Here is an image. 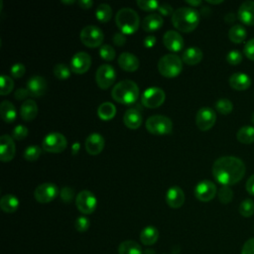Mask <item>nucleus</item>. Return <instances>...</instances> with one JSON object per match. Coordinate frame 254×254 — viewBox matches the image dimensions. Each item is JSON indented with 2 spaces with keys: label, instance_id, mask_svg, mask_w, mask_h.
I'll use <instances>...</instances> for the list:
<instances>
[{
  "label": "nucleus",
  "instance_id": "obj_53",
  "mask_svg": "<svg viewBox=\"0 0 254 254\" xmlns=\"http://www.w3.org/2000/svg\"><path fill=\"white\" fill-rule=\"evenodd\" d=\"M113 43L117 46V47H122L125 45L126 43V37L123 33L121 32H117L114 34L113 36Z\"/></svg>",
  "mask_w": 254,
  "mask_h": 254
},
{
  "label": "nucleus",
  "instance_id": "obj_59",
  "mask_svg": "<svg viewBox=\"0 0 254 254\" xmlns=\"http://www.w3.org/2000/svg\"><path fill=\"white\" fill-rule=\"evenodd\" d=\"M143 254H155V251L152 250V249H146Z\"/></svg>",
  "mask_w": 254,
  "mask_h": 254
},
{
  "label": "nucleus",
  "instance_id": "obj_3",
  "mask_svg": "<svg viewBox=\"0 0 254 254\" xmlns=\"http://www.w3.org/2000/svg\"><path fill=\"white\" fill-rule=\"evenodd\" d=\"M140 91L137 83L130 79H123L116 83L111 90L112 98L121 104L131 105L139 97Z\"/></svg>",
  "mask_w": 254,
  "mask_h": 254
},
{
  "label": "nucleus",
  "instance_id": "obj_34",
  "mask_svg": "<svg viewBox=\"0 0 254 254\" xmlns=\"http://www.w3.org/2000/svg\"><path fill=\"white\" fill-rule=\"evenodd\" d=\"M237 140L243 144H251L254 142V127L250 125L242 126L236 134Z\"/></svg>",
  "mask_w": 254,
  "mask_h": 254
},
{
  "label": "nucleus",
  "instance_id": "obj_12",
  "mask_svg": "<svg viewBox=\"0 0 254 254\" xmlns=\"http://www.w3.org/2000/svg\"><path fill=\"white\" fill-rule=\"evenodd\" d=\"M58 194H59L58 187L51 182H47L39 185L34 191V196L36 200L40 203L51 202L57 197Z\"/></svg>",
  "mask_w": 254,
  "mask_h": 254
},
{
  "label": "nucleus",
  "instance_id": "obj_43",
  "mask_svg": "<svg viewBox=\"0 0 254 254\" xmlns=\"http://www.w3.org/2000/svg\"><path fill=\"white\" fill-rule=\"evenodd\" d=\"M137 5L143 11L152 12V11L158 10L160 6V2L156 0H138Z\"/></svg>",
  "mask_w": 254,
  "mask_h": 254
},
{
  "label": "nucleus",
  "instance_id": "obj_24",
  "mask_svg": "<svg viewBox=\"0 0 254 254\" xmlns=\"http://www.w3.org/2000/svg\"><path fill=\"white\" fill-rule=\"evenodd\" d=\"M164 20L163 17L159 14H149L147 15L141 24V27L143 29V31L147 32V33H153L156 32L157 30H159L162 26H163Z\"/></svg>",
  "mask_w": 254,
  "mask_h": 254
},
{
  "label": "nucleus",
  "instance_id": "obj_47",
  "mask_svg": "<svg viewBox=\"0 0 254 254\" xmlns=\"http://www.w3.org/2000/svg\"><path fill=\"white\" fill-rule=\"evenodd\" d=\"M242 61V54L237 50H232L226 55V62L229 64L235 65L240 64Z\"/></svg>",
  "mask_w": 254,
  "mask_h": 254
},
{
  "label": "nucleus",
  "instance_id": "obj_40",
  "mask_svg": "<svg viewBox=\"0 0 254 254\" xmlns=\"http://www.w3.org/2000/svg\"><path fill=\"white\" fill-rule=\"evenodd\" d=\"M215 109L221 114H229L233 109L232 102L227 98H220L215 102Z\"/></svg>",
  "mask_w": 254,
  "mask_h": 254
},
{
  "label": "nucleus",
  "instance_id": "obj_45",
  "mask_svg": "<svg viewBox=\"0 0 254 254\" xmlns=\"http://www.w3.org/2000/svg\"><path fill=\"white\" fill-rule=\"evenodd\" d=\"M60 197L64 202L69 203L74 197V190L70 187H64L60 190Z\"/></svg>",
  "mask_w": 254,
  "mask_h": 254
},
{
  "label": "nucleus",
  "instance_id": "obj_62",
  "mask_svg": "<svg viewBox=\"0 0 254 254\" xmlns=\"http://www.w3.org/2000/svg\"><path fill=\"white\" fill-rule=\"evenodd\" d=\"M251 121H252V123L254 124V112L252 113V116H251Z\"/></svg>",
  "mask_w": 254,
  "mask_h": 254
},
{
  "label": "nucleus",
  "instance_id": "obj_48",
  "mask_svg": "<svg viewBox=\"0 0 254 254\" xmlns=\"http://www.w3.org/2000/svg\"><path fill=\"white\" fill-rule=\"evenodd\" d=\"M25 71H26V67L25 65L22 64V63H16L14 64L12 66H11V69H10V72H11V75L15 78H20L22 77L24 74H25Z\"/></svg>",
  "mask_w": 254,
  "mask_h": 254
},
{
  "label": "nucleus",
  "instance_id": "obj_50",
  "mask_svg": "<svg viewBox=\"0 0 254 254\" xmlns=\"http://www.w3.org/2000/svg\"><path fill=\"white\" fill-rule=\"evenodd\" d=\"M158 11L162 16H172L175 10L169 3H160Z\"/></svg>",
  "mask_w": 254,
  "mask_h": 254
},
{
  "label": "nucleus",
  "instance_id": "obj_52",
  "mask_svg": "<svg viewBox=\"0 0 254 254\" xmlns=\"http://www.w3.org/2000/svg\"><path fill=\"white\" fill-rule=\"evenodd\" d=\"M28 96H30V92H29V90L27 89V87H26V88L20 87V88H18V89L15 91V93H14V98L17 99V100H24V99H26Z\"/></svg>",
  "mask_w": 254,
  "mask_h": 254
},
{
  "label": "nucleus",
  "instance_id": "obj_39",
  "mask_svg": "<svg viewBox=\"0 0 254 254\" xmlns=\"http://www.w3.org/2000/svg\"><path fill=\"white\" fill-rule=\"evenodd\" d=\"M41 153H42V149L39 146L31 145L26 148V150L24 151L23 157L26 161L34 162L39 159V157L41 156Z\"/></svg>",
  "mask_w": 254,
  "mask_h": 254
},
{
  "label": "nucleus",
  "instance_id": "obj_21",
  "mask_svg": "<svg viewBox=\"0 0 254 254\" xmlns=\"http://www.w3.org/2000/svg\"><path fill=\"white\" fill-rule=\"evenodd\" d=\"M117 62H118L119 66L123 70L129 71V72L136 71L139 68V65H140L139 59L134 54L128 53V52L121 53L120 56L118 57Z\"/></svg>",
  "mask_w": 254,
  "mask_h": 254
},
{
  "label": "nucleus",
  "instance_id": "obj_31",
  "mask_svg": "<svg viewBox=\"0 0 254 254\" xmlns=\"http://www.w3.org/2000/svg\"><path fill=\"white\" fill-rule=\"evenodd\" d=\"M116 114V107L109 101L102 102L97 108V115L103 121H108L114 118Z\"/></svg>",
  "mask_w": 254,
  "mask_h": 254
},
{
  "label": "nucleus",
  "instance_id": "obj_33",
  "mask_svg": "<svg viewBox=\"0 0 254 254\" xmlns=\"http://www.w3.org/2000/svg\"><path fill=\"white\" fill-rule=\"evenodd\" d=\"M246 30L245 28L240 24L233 25L229 31H228V38L231 42L235 44L242 43L246 38Z\"/></svg>",
  "mask_w": 254,
  "mask_h": 254
},
{
  "label": "nucleus",
  "instance_id": "obj_32",
  "mask_svg": "<svg viewBox=\"0 0 254 254\" xmlns=\"http://www.w3.org/2000/svg\"><path fill=\"white\" fill-rule=\"evenodd\" d=\"M118 254H143V250L137 242L125 240L119 244Z\"/></svg>",
  "mask_w": 254,
  "mask_h": 254
},
{
  "label": "nucleus",
  "instance_id": "obj_5",
  "mask_svg": "<svg viewBox=\"0 0 254 254\" xmlns=\"http://www.w3.org/2000/svg\"><path fill=\"white\" fill-rule=\"evenodd\" d=\"M159 72L165 77H176L183 69V60L175 54L164 55L157 64Z\"/></svg>",
  "mask_w": 254,
  "mask_h": 254
},
{
  "label": "nucleus",
  "instance_id": "obj_63",
  "mask_svg": "<svg viewBox=\"0 0 254 254\" xmlns=\"http://www.w3.org/2000/svg\"><path fill=\"white\" fill-rule=\"evenodd\" d=\"M165 254H167V253H165Z\"/></svg>",
  "mask_w": 254,
  "mask_h": 254
},
{
  "label": "nucleus",
  "instance_id": "obj_4",
  "mask_svg": "<svg viewBox=\"0 0 254 254\" xmlns=\"http://www.w3.org/2000/svg\"><path fill=\"white\" fill-rule=\"evenodd\" d=\"M115 23L121 33L124 35H132L137 32L140 26V17L132 8L124 7L117 11Z\"/></svg>",
  "mask_w": 254,
  "mask_h": 254
},
{
  "label": "nucleus",
  "instance_id": "obj_11",
  "mask_svg": "<svg viewBox=\"0 0 254 254\" xmlns=\"http://www.w3.org/2000/svg\"><path fill=\"white\" fill-rule=\"evenodd\" d=\"M116 79V71L114 67L108 64H101L95 72V81L99 88H109Z\"/></svg>",
  "mask_w": 254,
  "mask_h": 254
},
{
  "label": "nucleus",
  "instance_id": "obj_58",
  "mask_svg": "<svg viewBox=\"0 0 254 254\" xmlns=\"http://www.w3.org/2000/svg\"><path fill=\"white\" fill-rule=\"evenodd\" d=\"M187 3H188L190 7L194 8V7H196V6H199V5L201 4V1H199V0H196V1H192V0L190 1V0H188Z\"/></svg>",
  "mask_w": 254,
  "mask_h": 254
},
{
  "label": "nucleus",
  "instance_id": "obj_16",
  "mask_svg": "<svg viewBox=\"0 0 254 254\" xmlns=\"http://www.w3.org/2000/svg\"><path fill=\"white\" fill-rule=\"evenodd\" d=\"M16 154V146L12 136L3 134L0 137V160L4 163L14 159Z\"/></svg>",
  "mask_w": 254,
  "mask_h": 254
},
{
  "label": "nucleus",
  "instance_id": "obj_54",
  "mask_svg": "<svg viewBox=\"0 0 254 254\" xmlns=\"http://www.w3.org/2000/svg\"><path fill=\"white\" fill-rule=\"evenodd\" d=\"M156 42H157L156 37L153 36V35H150V36H147V37L144 39L143 45H144V47L147 48V49H152V48L156 45Z\"/></svg>",
  "mask_w": 254,
  "mask_h": 254
},
{
  "label": "nucleus",
  "instance_id": "obj_29",
  "mask_svg": "<svg viewBox=\"0 0 254 254\" xmlns=\"http://www.w3.org/2000/svg\"><path fill=\"white\" fill-rule=\"evenodd\" d=\"M159 239V230L153 226L148 225L142 229L140 233V240L144 245H153Z\"/></svg>",
  "mask_w": 254,
  "mask_h": 254
},
{
  "label": "nucleus",
  "instance_id": "obj_7",
  "mask_svg": "<svg viewBox=\"0 0 254 254\" xmlns=\"http://www.w3.org/2000/svg\"><path fill=\"white\" fill-rule=\"evenodd\" d=\"M79 38L84 46L88 48H97L102 46L104 34L99 27L87 25L80 31Z\"/></svg>",
  "mask_w": 254,
  "mask_h": 254
},
{
  "label": "nucleus",
  "instance_id": "obj_61",
  "mask_svg": "<svg viewBox=\"0 0 254 254\" xmlns=\"http://www.w3.org/2000/svg\"><path fill=\"white\" fill-rule=\"evenodd\" d=\"M207 2H208V3H210V4H219V3H222L223 1H222V0H219V1H211V0H207Z\"/></svg>",
  "mask_w": 254,
  "mask_h": 254
},
{
  "label": "nucleus",
  "instance_id": "obj_60",
  "mask_svg": "<svg viewBox=\"0 0 254 254\" xmlns=\"http://www.w3.org/2000/svg\"><path fill=\"white\" fill-rule=\"evenodd\" d=\"M62 3H63V4H73V3H75V1H74V0H69V1H64V0H63Z\"/></svg>",
  "mask_w": 254,
  "mask_h": 254
},
{
  "label": "nucleus",
  "instance_id": "obj_14",
  "mask_svg": "<svg viewBox=\"0 0 254 254\" xmlns=\"http://www.w3.org/2000/svg\"><path fill=\"white\" fill-rule=\"evenodd\" d=\"M217 189L214 183L209 180L200 181L194 188V196L203 202L211 200L216 194Z\"/></svg>",
  "mask_w": 254,
  "mask_h": 254
},
{
  "label": "nucleus",
  "instance_id": "obj_42",
  "mask_svg": "<svg viewBox=\"0 0 254 254\" xmlns=\"http://www.w3.org/2000/svg\"><path fill=\"white\" fill-rule=\"evenodd\" d=\"M233 198V191L229 186H222L218 190V199L222 203H229Z\"/></svg>",
  "mask_w": 254,
  "mask_h": 254
},
{
  "label": "nucleus",
  "instance_id": "obj_15",
  "mask_svg": "<svg viewBox=\"0 0 254 254\" xmlns=\"http://www.w3.org/2000/svg\"><path fill=\"white\" fill-rule=\"evenodd\" d=\"M91 65V58L85 52H77L70 60V69L75 74L85 73Z\"/></svg>",
  "mask_w": 254,
  "mask_h": 254
},
{
  "label": "nucleus",
  "instance_id": "obj_28",
  "mask_svg": "<svg viewBox=\"0 0 254 254\" xmlns=\"http://www.w3.org/2000/svg\"><path fill=\"white\" fill-rule=\"evenodd\" d=\"M1 118L6 123H12L17 117V111L15 105L9 100H3L0 104Z\"/></svg>",
  "mask_w": 254,
  "mask_h": 254
},
{
  "label": "nucleus",
  "instance_id": "obj_20",
  "mask_svg": "<svg viewBox=\"0 0 254 254\" xmlns=\"http://www.w3.org/2000/svg\"><path fill=\"white\" fill-rule=\"evenodd\" d=\"M166 202L172 208H180L185 202V192L178 187H171L166 192Z\"/></svg>",
  "mask_w": 254,
  "mask_h": 254
},
{
  "label": "nucleus",
  "instance_id": "obj_56",
  "mask_svg": "<svg viewBox=\"0 0 254 254\" xmlns=\"http://www.w3.org/2000/svg\"><path fill=\"white\" fill-rule=\"evenodd\" d=\"M77 4L81 9H89V8L92 7L93 1H91V0H79V1H77Z\"/></svg>",
  "mask_w": 254,
  "mask_h": 254
},
{
  "label": "nucleus",
  "instance_id": "obj_26",
  "mask_svg": "<svg viewBox=\"0 0 254 254\" xmlns=\"http://www.w3.org/2000/svg\"><path fill=\"white\" fill-rule=\"evenodd\" d=\"M203 54L202 51L197 47H190L187 48L182 55V60L185 64L189 65H194L200 63L202 60Z\"/></svg>",
  "mask_w": 254,
  "mask_h": 254
},
{
  "label": "nucleus",
  "instance_id": "obj_27",
  "mask_svg": "<svg viewBox=\"0 0 254 254\" xmlns=\"http://www.w3.org/2000/svg\"><path fill=\"white\" fill-rule=\"evenodd\" d=\"M38 105L33 99L25 100L20 108V114L24 121H32L38 115Z\"/></svg>",
  "mask_w": 254,
  "mask_h": 254
},
{
  "label": "nucleus",
  "instance_id": "obj_44",
  "mask_svg": "<svg viewBox=\"0 0 254 254\" xmlns=\"http://www.w3.org/2000/svg\"><path fill=\"white\" fill-rule=\"evenodd\" d=\"M28 133H29L28 128L22 124H19L16 127H14V129L12 130V138L15 140L21 141L28 136Z\"/></svg>",
  "mask_w": 254,
  "mask_h": 254
},
{
  "label": "nucleus",
  "instance_id": "obj_18",
  "mask_svg": "<svg viewBox=\"0 0 254 254\" xmlns=\"http://www.w3.org/2000/svg\"><path fill=\"white\" fill-rule=\"evenodd\" d=\"M164 46L171 52L178 53L184 48V39L182 35L174 30L167 31L163 36Z\"/></svg>",
  "mask_w": 254,
  "mask_h": 254
},
{
  "label": "nucleus",
  "instance_id": "obj_13",
  "mask_svg": "<svg viewBox=\"0 0 254 254\" xmlns=\"http://www.w3.org/2000/svg\"><path fill=\"white\" fill-rule=\"evenodd\" d=\"M216 121V113L210 107H201L195 115V124L201 131L209 130Z\"/></svg>",
  "mask_w": 254,
  "mask_h": 254
},
{
  "label": "nucleus",
  "instance_id": "obj_30",
  "mask_svg": "<svg viewBox=\"0 0 254 254\" xmlns=\"http://www.w3.org/2000/svg\"><path fill=\"white\" fill-rule=\"evenodd\" d=\"M19 199L13 194H5L0 199V207L6 213H13L19 207Z\"/></svg>",
  "mask_w": 254,
  "mask_h": 254
},
{
  "label": "nucleus",
  "instance_id": "obj_10",
  "mask_svg": "<svg viewBox=\"0 0 254 254\" xmlns=\"http://www.w3.org/2000/svg\"><path fill=\"white\" fill-rule=\"evenodd\" d=\"M76 208L83 214H90L96 209V196L88 190H82L75 197Z\"/></svg>",
  "mask_w": 254,
  "mask_h": 254
},
{
  "label": "nucleus",
  "instance_id": "obj_41",
  "mask_svg": "<svg viewBox=\"0 0 254 254\" xmlns=\"http://www.w3.org/2000/svg\"><path fill=\"white\" fill-rule=\"evenodd\" d=\"M99 56L102 60L106 62H110L115 59L116 52L110 45H102L99 48Z\"/></svg>",
  "mask_w": 254,
  "mask_h": 254
},
{
  "label": "nucleus",
  "instance_id": "obj_8",
  "mask_svg": "<svg viewBox=\"0 0 254 254\" xmlns=\"http://www.w3.org/2000/svg\"><path fill=\"white\" fill-rule=\"evenodd\" d=\"M67 146L66 138L59 132H52L45 136L42 142V148L44 151L49 153H62Z\"/></svg>",
  "mask_w": 254,
  "mask_h": 254
},
{
  "label": "nucleus",
  "instance_id": "obj_19",
  "mask_svg": "<svg viewBox=\"0 0 254 254\" xmlns=\"http://www.w3.org/2000/svg\"><path fill=\"white\" fill-rule=\"evenodd\" d=\"M27 89L30 92V96L42 97L48 89L47 80L41 75H34L29 78L27 82Z\"/></svg>",
  "mask_w": 254,
  "mask_h": 254
},
{
  "label": "nucleus",
  "instance_id": "obj_55",
  "mask_svg": "<svg viewBox=\"0 0 254 254\" xmlns=\"http://www.w3.org/2000/svg\"><path fill=\"white\" fill-rule=\"evenodd\" d=\"M246 190L247 191L254 195V175H252L248 180H247V183H246Z\"/></svg>",
  "mask_w": 254,
  "mask_h": 254
},
{
  "label": "nucleus",
  "instance_id": "obj_49",
  "mask_svg": "<svg viewBox=\"0 0 254 254\" xmlns=\"http://www.w3.org/2000/svg\"><path fill=\"white\" fill-rule=\"evenodd\" d=\"M243 52H244V55L254 61V38L250 39L244 46V49H243Z\"/></svg>",
  "mask_w": 254,
  "mask_h": 254
},
{
  "label": "nucleus",
  "instance_id": "obj_25",
  "mask_svg": "<svg viewBox=\"0 0 254 254\" xmlns=\"http://www.w3.org/2000/svg\"><path fill=\"white\" fill-rule=\"evenodd\" d=\"M229 85L236 90H245L251 85V78L243 72H235L229 77Z\"/></svg>",
  "mask_w": 254,
  "mask_h": 254
},
{
  "label": "nucleus",
  "instance_id": "obj_2",
  "mask_svg": "<svg viewBox=\"0 0 254 254\" xmlns=\"http://www.w3.org/2000/svg\"><path fill=\"white\" fill-rule=\"evenodd\" d=\"M199 23V13L192 7L177 8L172 15V24L180 32H192Z\"/></svg>",
  "mask_w": 254,
  "mask_h": 254
},
{
  "label": "nucleus",
  "instance_id": "obj_57",
  "mask_svg": "<svg viewBox=\"0 0 254 254\" xmlns=\"http://www.w3.org/2000/svg\"><path fill=\"white\" fill-rule=\"evenodd\" d=\"M235 20H236V15H235L234 13H232V12L227 13V14L224 16V21H225L226 23L231 24V23H233Z\"/></svg>",
  "mask_w": 254,
  "mask_h": 254
},
{
  "label": "nucleus",
  "instance_id": "obj_35",
  "mask_svg": "<svg viewBox=\"0 0 254 254\" xmlns=\"http://www.w3.org/2000/svg\"><path fill=\"white\" fill-rule=\"evenodd\" d=\"M95 17L101 23H107L112 17V9L107 3L99 4L95 9Z\"/></svg>",
  "mask_w": 254,
  "mask_h": 254
},
{
  "label": "nucleus",
  "instance_id": "obj_36",
  "mask_svg": "<svg viewBox=\"0 0 254 254\" xmlns=\"http://www.w3.org/2000/svg\"><path fill=\"white\" fill-rule=\"evenodd\" d=\"M71 69L64 64H58L54 66V75L60 80H65L70 76Z\"/></svg>",
  "mask_w": 254,
  "mask_h": 254
},
{
  "label": "nucleus",
  "instance_id": "obj_46",
  "mask_svg": "<svg viewBox=\"0 0 254 254\" xmlns=\"http://www.w3.org/2000/svg\"><path fill=\"white\" fill-rule=\"evenodd\" d=\"M89 219L85 216H78L74 221V227L78 232H85L89 228Z\"/></svg>",
  "mask_w": 254,
  "mask_h": 254
},
{
  "label": "nucleus",
  "instance_id": "obj_38",
  "mask_svg": "<svg viewBox=\"0 0 254 254\" xmlns=\"http://www.w3.org/2000/svg\"><path fill=\"white\" fill-rule=\"evenodd\" d=\"M0 81H1L0 94L2 96H5V95L9 94L13 90V88H14V80L9 75L2 74L1 77H0Z\"/></svg>",
  "mask_w": 254,
  "mask_h": 254
},
{
  "label": "nucleus",
  "instance_id": "obj_6",
  "mask_svg": "<svg viewBox=\"0 0 254 254\" xmlns=\"http://www.w3.org/2000/svg\"><path fill=\"white\" fill-rule=\"evenodd\" d=\"M146 129L149 133L153 135L163 136L171 134L173 131V122L172 120L165 116L160 114H155L150 116L145 123Z\"/></svg>",
  "mask_w": 254,
  "mask_h": 254
},
{
  "label": "nucleus",
  "instance_id": "obj_17",
  "mask_svg": "<svg viewBox=\"0 0 254 254\" xmlns=\"http://www.w3.org/2000/svg\"><path fill=\"white\" fill-rule=\"evenodd\" d=\"M104 145H105V140L103 136L97 132L89 134L86 137L84 142L85 151L92 156L100 154L104 149Z\"/></svg>",
  "mask_w": 254,
  "mask_h": 254
},
{
  "label": "nucleus",
  "instance_id": "obj_1",
  "mask_svg": "<svg viewBox=\"0 0 254 254\" xmlns=\"http://www.w3.org/2000/svg\"><path fill=\"white\" fill-rule=\"evenodd\" d=\"M244 162L234 156H223L212 165V176L222 186H231L241 181L245 175Z\"/></svg>",
  "mask_w": 254,
  "mask_h": 254
},
{
  "label": "nucleus",
  "instance_id": "obj_23",
  "mask_svg": "<svg viewBox=\"0 0 254 254\" xmlns=\"http://www.w3.org/2000/svg\"><path fill=\"white\" fill-rule=\"evenodd\" d=\"M143 116L141 112L136 108L127 109L123 115V122L129 129H138L141 126Z\"/></svg>",
  "mask_w": 254,
  "mask_h": 254
},
{
  "label": "nucleus",
  "instance_id": "obj_9",
  "mask_svg": "<svg viewBox=\"0 0 254 254\" xmlns=\"http://www.w3.org/2000/svg\"><path fill=\"white\" fill-rule=\"evenodd\" d=\"M166 99L165 91L158 86H150L144 90L141 96L142 104L147 108H158Z\"/></svg>",
  "mask_w": 254,
  "mask_h": 254
},
{
  "label": "nucleus",
  "instance_id": "obj_51",
  "mask_svg": "<svg viewBox=\"0 0 254 254\" xmlns=\"http://www.w3.org/2000/svg\"><path fill=\"white\" fill-rule=\"evenodd\" d=\"M241 254H254V238L248 239L242 246Z\"/></svg>",
  "mask_w": 254,
  "mask_h": 254
},
{
  "label": "nucleus",
  "instance_id": "obj_37",
  "mask_svg": "<svg viewBox=\"0 0 254 254\" xmlns=\"http://www.w3.org/2000/svg\"><path fill=\"white\" fill-rule=\"evenodd\" d=\"M239 213L244 217H250L254 214V201L251 198H245L239 204Z\"/></svg>",
  "mask_w": 254,
  "mask_h": 254
},
{
  "label": "nucleus",
  "instance_id": "obj_22",
  "mask_svg": "<svg viewBox=\"0 0 254 254\" xmlns=\"http://www.w3.org/2000/svg\"><path fill=\"white\" fill-rule=\"evenodd\" d=\"M238 19L245 25H254V1H244L238 9Z\"/></svg>",
  "mask_w": 254,
  "mask_h": 254
}]
</instances>
